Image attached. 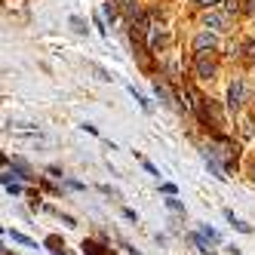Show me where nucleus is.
<instances>
[{"label":"nucleus","instance_id":"1","mask_svg":"<svg viewBox=\"0 0 255 255\" xmlns=\"http://www.w3.org/2000/svg\"><path fill=\"white\" fill-rule=\"evenodd\" d=\"M218 74V65L212 56H206V52H197V59H194V77L197 80H215Z\"/></svg>","mask_w":255,"mask_h":255},{"label":"nucleus","instance_id":"2","mask_svg":"<svg viewBox=\"0 0 255 255\" xmlns=\"http://www.w3.org/2000/svg\"><path fill=\"white\" fill-rule=\"evenodd\" d=\"M246 105V80L243 77H234V83L228 86V111H240Z\"/></svg>","mask_w":255,"mask_h":255},{"label":"nucleus","instance_id":"3","mask_svg":"<svg viewBox=\"0 0 255 255\" xmlns=\"http://www.w3.org/2000/svg\"><path fill=\"white\" fill-rule=\"evenodd\" d=\"M203 28H209V31H231V12L209 9L203 15Z\"/></svg>","mask_w":255,"mask_h":255},{"label":"nucleus","instance_id":"4","mask_svg":"<svg viewBox=\"0 0 255 255\" xmlns=\"http://www.w3.org/2000/svg\"><path fill=\"white\" fill-rule=\"evenodd\" d=\"M218 46V37H215V31H200L197 37H194V52H206V49H215Z\"/></svg>","mask_w":255,"mask_h":255},{"label":"nucleus","instance_id":"5","mask_svg":"<svg viewBox=\"0 0 255 255\" xmlns=\"http://www.w3.org/2000/svg\"><path fill=\"white\" fill-rule=\"evenodd\" d=\"M117 3H120V12H123V22L126 25H132L141 15V3H138V0H117Z\"/></svg>","mask_w":255,"mask_h":255},{"label":"nucleus","instance_id":"6","mask_svg":"<svg viewBox=\"0 0 255 255\" xmlns=\"http://www.w3.org/2000/svg\"><path fill=\"white\" fill-rule=\"evenodd\" d=\"M200 154H203V160H206V166H209V172L218 178V181H228V175H225V166H222V160H218L209 148H203V151H200Z\"/></svg>","mask_w":255,"mask_h":255},{"label":"nucleus","instance_id":"7","mask_svg":"<svg viewBox=\"0 0 255 255\" xmlns=\"http://www.w3.org/2000/svg\"><path fill=\"white\" fill-rule=\"evenodd\" d=\"M154 93H157V99L166 105V108H175V96H172V89H169V83L166 80H154Z\"/></svg>","mask_w":255,"mask_h":255},{"label":"nucleus","instance_id":"8","mask_svg":"<svg viewBox=\"0 0 255 255\" xmlns=\"http://www.w3.org/2000/svg\"><path fill=\"white\" fill-rule=\"evenodd\" d=\"M83 255H114L111 249H108L105 243H96V240H83Z\"/></svg>","mask_w":255,"mask_h":255},{"label":"nucleus","instance_id":"9","mask_svg":"<svg viewBox=\"0 0 255 255\" xmlns=\"http://www.w3.org/2000/svg\"><path fill=\"white\" fill-rule=\"evenodd\" d=\"M191 243L200 249V255H215V252L209 249V243H212V240H206V237L200 234V231H194V234H191Z\"/></svg>","mask_w":255,"mask_h":255},{"label":"nucleus","instance_id":"10","mask_svg":"<svg viewBox=\"0 0 255 255\" xmlns=\"http://www.w3.org/2000/svg\"><path fill=\"white\" fill-rule=\"evenodd\" d=\"M102 12H105V19H108V25H114V22H117V12H120V3H117V0H105V6H102Z\"/></svg>","mask_w":255,"mask_h":255},{"label":"nucleus","instance_id":"11","mask_svg":"<svg viewBox=\"0 0 255 255\" xmlns=\"http://www.w3.org/2000/svg\"><path fill=\"white\" fill-rule=\"evenodd\" d=\"M225 218H228V222L234 225V231H240V234H252V225H246V222H240V218H237L231 209H225Z\"/></svg>","mask_w":255,"mask_h":255},{"label":"nucleus","instance_id":"12","mask_svg":"<svg viewBox=\"0 0 255 255\" xmlns=\"http://www.w3.org/2000/svg\"><path fill=\"white\" fill-rule=\"evenodd\" d=\"M6 237H12V240H15V243H22V246H37V243H34L31 237H25L22 231H6Z\"/></svg>","mask_w":255,"mask_h":255},{"label":"nucleus","instance_id":"13","mask_svg":"<svg viewBox=\"0 0 255 255\" xmlns=\"http://www.w3.org/2000/svg\"><path fill=\"white\" fill-rule=\"evenodd\" d=\"M129 93H132V99L138 102V108H141V111H144V114H151V102H148V99H144L141 93H135V86H129Z\"/></svg>","mask_w":255,"mask_h":255},{"label":"nucleus","instance_id":"14","mask_svg":"<svg viewBox=\"0 0 255 255\" xmlns=\"http://www.w3.org/2000/svg\"><path fill=\"white\" fill-rule=\"evenodd\" d=\"M200 234H203L206 240H212V243H222V234H218L215 228H209V225H203V228H200Z\"/></svg>","mask_w":255,"mask_h":255},{"label":"nucleus","instance_id":"15","mask_svg":"<svg viewBox=\"0 0 255 255\" xmlns=\"http://www.w3.org/2000/svg\"><path fill=\"white\" fill-rule=\"evenodd\" d=\"M68 22H71V28H74V34H86V22L80 19V15H71Z\"/></svg>","mask_w":255,"mask_h":255},{"label":"nucleus","instance_id":"16","mask_svg":"<svg viewBox=\"0 0 255 255\" xmlns=\"http://www.w3.org/2000/svg\"><path fill=\"white\" fill-rule=\"evenodd\" d=\"M243 59L246 62H255V40H246L243 43Z\"/></svg>","mask_w":255,"mask_h":255},{"label":"nucleus","instance_id":"17","mask_svg":"<svg viewBox=\"0 0 255 255\" xmlns=\"http://www.w3.org/2000/svg\"><path fill=\"white\" fill-rule=\"evenodd\" d=\"M166 206H169V209H172V212H181V215H185V203H181V200H178V197H175V194H172V197H169V200H166Z\"/></svg>","mask_w":255,"mask_h":255},{"label":"nucleus","instance_id":"18","mask_svg":"<svg viewBox=\"0 0 255 255\" xmlns=\"http://www.w3.org/2000/svg\"><path fill=\"white\" fill-rule=\"evenodd\" d=\"M218 3H222V0H194L197 9H218Z\"/></svg>","mask_w":255,"mask_h":255},{"label":"nucleus","instance_id":"19","mask_svg":"<svg viewBox=\"0 0 255 255\" xmlns=\"http://www.w3.org/2000/svg\"><path fill=\"white\" fill-rule=\"evenodd\" d=\"M225 12H231V15H237V12H243V6H240V0H225Z\"/></svg>","mask_w":255,"mask_h":255},{"label":"nucleus","instance_id":"20","mask_svg":"<svg viewBox=\"0 0 255 255\" xmlns=\"http://www.w3.org/2000/svg\"><path fill=\"white\" fill-rule=\"evenodd\" d=\"M6 194L19 197V194H22V185H19V181H6Z\"/></svg>","mask_w":255,"mask_h":255},{"label":"nucleus","instance_id":"21","mask_svg":"<svg viewBox=\"0 0 255 255\" xmlns=\"http://www.w3.org/2000/svg\"><path fill=\"white\" fill-rule=\"evenodd\" d=\"M89 71H96V74H99V80H111V74H108L105 68H99V65H89Z\"/></svg>","mask_w":255,"mask_h":255},{"label":"nucleus","instance_id":"22","mask_svg":"<svg viewBox=\"0 0 255 255\" xmlns=\"http://www.w3.org/2000/svg\"><path fill=\"white\" fill-rule=\"evenodd\" d=\"M46 246H52V252H59V246H65L59 237H46Z\"/></svg>","mask_w":255,"mask_h":255},{"label":"nucleus","instance_id":"23","mask_svg":"<svg viewBox=\"0 0 255 255\" xmlns=\"http://www.w3.org/2000/svg\"><path fill=\"white\" fill-rule=\"evenodd\" d=\"M141 166H144V169H148V172H151V175H160V169H157V166H154V163H151V160H141Z\"/></svg>","mask_w":255,"mask_h":255},{"label":"nucleus","instance_id":"24","mask_svg":"<svg viewBox=\"0 0 255 255\" xmlns=\"http://www.w3.org/2000/svg\"><path fill=\"white\" fill-rule=\"evenodd\" d=\"M68 188H71V191H83L86 185H83V181H74V178H68Z\"/></svg>","mask_w":255,"mask_h":255},{"label":"nucleus","instance_id":"25","mask_svg":"<svg viewBox=\"0 0 255 255\" xmlns=\"http://www.w3.org/2000/svg\"><path fill=\"white\" fill-rule=\"evenodd\" d=\"M123 218H126V222H138V215H135V209H123Z\"/></svg>","mask_w":255,"mask_h":255},{"label":"nucleus","instance_id":"26","mask_svg":"<svg viewBox=\"0 0 255 255\" xmlns=\"http://www.w3.org/2000/svg\"><path fill=\"white\" fill-rule=\"evenodd\" d=\"M160 191L166 194V197H172V194H175V185H169V181H166V185H160Z\"/></svg>","mask_w":255,"mask_h":255},{"label":"nucleus","instance_id":"27","mask_svg":"<svg viewBox=\"0 0 255 255\" xmlns=\"http://www.w3.org/2000/svg\"><path fill=\"white\" fill-rule=\"evenodd\" d=\"M80 129H83V132H89V135H99V129H96V126H93V123H83V126H80Z\"/></svg>","mask_w":255,"mask_h":255},{"label":"nucleus","instance_id":"28","mask_svg":"<svg viewBox=\"0 0 255 255\" xmlns=\"http://www.w3.org/2000/svg\"><path fill=\"white\" fill-rule=\"evenodd\" d=\"M243 12H249V15H255V0H246V6H243Z\"/></svg>","mask_w":255,"mask_h":255},{"label":"nucleus","instance_id":"29","mask_svg":"<svg viewBox=\"0 0 255 255\" xmlns=\"http://www.w3.org/2000/svg\"><path fill=\"white\" fill-rule=\"evenodd\" d=\"M62 225H68V228H77V222H74L71 215H62Z\"/></svg>","mask_w":255,"mask_h":255},{"label":"nucleus","instance_id":"30","mask_svg":"<svg viewBox=\"0 0 255 255\" xmlns=\"http://www.w3.org/2000/svg\"><path fill=\"white\" fill-rule=\"evenodd\" d=\"M249 175H252V181H255V166H252V169H249Z\"/></svg>","mask_w":255,"mask_h":255},{"label":"nucleus","instance_id":"31","mask_svg":"<svg viewBox=\"0 0 255 255\" xmlns=\"http://www.w3.org/2000/svg\"><path fill=\"white\" fill-rule=\"evenodd\" d=\"M52 255H65V249H62V252H52Z\"/></svg>","mask_w":255,"mask_h":255},{"label":"nucleus","instance_id":"32","mask_svg":"<svg viewBox=\"0 0 255 255\" xmlns=\"http://www.w3.org/2000/svg\"><path fill=\"white\" fill-rule=\"evenodd\" d=\"M3 255H15V252H9V249H6V252H3Z\"/></svg>","mask_w":255,"mask_h":255},{"label":"nucleus","instance_id":"33","mask_svg":"<svg viewBox=\"0 0 255 255\" xmlns=\"http://www.w3.org/2000/svg\"><path fill=\"white\" fill-rule=\"evenodd\" d=\"M252 25H255V19H252Z\"/></svg>","mask_w":255,"mask_h":255}]
</instances>
